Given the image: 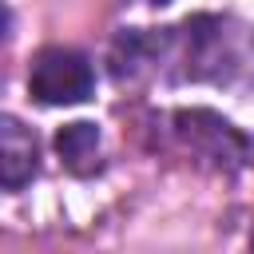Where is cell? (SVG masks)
<instances>
[{
	"label": "cell",
	"instance_id": "7a4b0ae2",
	"mask_svg": "<svg viewBox=\"0 0 254 254\" xmlns=\"http://www.w3.org/2000/svg\"><path fill=\"white\" fill-rule=\"evenodd\" d=\"M171 123H175L179 143L190 155H198V159H206L214 167H230L234 171V167H242L250 159V139L234 123H226L222 115H214V111H202V107L175 111Z\"/></svg>",
	"mask_w": 254,
	"mask_h": 254
},
{
	"label": "cell",
	"instance_id": "5b68a950",
	"mask_svg": "<svg viewBox=\"0 0 254 254\" xmlns=\"http://www.w3.org/2000/svg\"><path fill=\"white\" fill-rule=\"evenodd\" d=\"M250 254H254V230H250Z\"/></svg>",
	"mask_w": 254,
	"mask_h": 254
},
{
	"label": "cell",
	"instance_id": "277c9868",
	"mask_svg": "<svg viewBox=\"0 0 254 254\" xmlns=\"http://www.w3.org/2000/svg\"><path fill=\"white\" fill-rule=\"evenodd\" d=\"M56 151H60V163L71 175H91L99 167V127L87 123V119H75V123L60 127L56 131Z\"/></svg>",
	"mask_w": 254,
	"mask_h": 254
},
{
	"label": "cell",
	"instance_id": "3957f363",
	"mask_svg": "<svg viewBox=\"0 0 254 254\" xmlns=\"http://www.w3.org/2000/svg\"><path fill=\"white\" fill-rule=\"evenodd\" d=\"M36 171H40L36 135L16 115H4L0 119V183H4V190L28 187L36 179Z\"/></svg>",
	"mask_w": 254,
	"mask_h": 254
},
{
	"label": "cell",
	"instance_id": "6da1fadb",
	"mask_svg": "<svg viewBox=\"0 0 254 254\" xmlns=\"http://www.w3.org/2000/svg\"><path fill=\"white\" fill-rule=\"evenodd\" d=\"M28 91L44 107L83 103L95 91L91 60L75 48H44V52H36V60L28 67Z\"/></svg>",
	"mask_w": 254,
	"mask_h": 254
}]
</instances>
